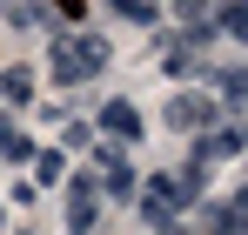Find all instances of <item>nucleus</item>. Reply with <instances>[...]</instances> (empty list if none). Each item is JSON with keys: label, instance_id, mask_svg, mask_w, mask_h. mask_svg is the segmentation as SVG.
<instances>
[{"label": "nucleus", "instance_id": "1", "mask_svg": "<svg viewBox=\"0 0 248 235\" xmlns=\"http://www.w3.org/2000/svg\"><path fill=\"white\" fill-rule=\"evenodd\" d=\"M101 67H108V40L101 34H54V81L61 87H81Z\"/></svg>", "mask_w": 248, "mask_h": 235}, {"label": "nucleus", "instance_id": "2", "mask_svg": "<svg viewBox=\"0 0 248 235\" xmlns=\"http://www.w3.org/2000/svg\"><path fill=\"white\" fill-rule=\"evenodd\" d=\"M195 182H202L195 168H188V175H155V182H148V215H155V222H168L174 208H188V201H195V195H188Z\"/></svg>", "mask_w": 248, "mask_h": 235}, {"label": "nucleus", "instance_id": "3", "mask_svg": "<svg viewBox=\"0 0 248 235\" xmlns=\"http://www.w3.org/2000/svg\"><path fill=\"white\" fill-rule=\"evenodd\" d=\"M101 128L121 134V141H141V108H134V101H108V108H101Z\"/></svg>", "mask_w": 248, "mask_h": 235}, {"label": "nucleus", "instance_id": "4", "mask_svg": "<svg viewBox=\"0 0 248 235\" xmlns=\"http://www.w3.org/2000/svg\"><path fill=\"white\" fill-rule=\"evenodd\" d=\"M208 235H242V208L235 201H215L208 208Z\"/></svg>", "mask_w": 248, "mask_h": 235}, {"label": "nucleus", "instance_id": "5", "mask_svg": "<svg viewBox=\"0 0 248 235\" xmlns=\"http://www.w3.org/2000/svg\"><path fill=\"white\" fill-rule=\"evenodd\" d=\"M168 121H174V128H202V121H208V101H195V94H181V101L168 108Z\"/></svg>", "mask_w": 248, "mask_h": 235}, {"label": "nucleus", "instance_id": "6", "mask_svg": "<svg viewBox=\"0 0 248 235\" xmlns=\"http://www.w3.org/2000/svg\"><path fill=\"white\" fill-rule=\"evenodd\" d=\"M94 195H101L94 182H81V188H74V201H67V208H74V222H94Z\"/></svg>", "mask_w": 248, "mask_h": 235}, {"label": "nucleus", "instance_id": "7", "mask_svg": "<svg viewBox=\"0 0 248 235\" xmlns=\"http://www.w3.org/2000/svg\"><path fill=\"white\" fill-rule=\"evenodd\" d=\"M0 94H7V101H27L34 87H27V74H20V67H7V74H0Z\"/></svg>", "mask_w": 248, "mask_h": 235}, {"label": "nucleus", "instance_id": "8", "mask_svg": "<svg viewBox=\"0 0 248 235\" xmlns=\"http://www.w3.org/2000/svg\"><path fill=\"white\" fill-rule=\"evenodd\" d=\"M0 155H27V141L14 134V121H7V115H0Z\"/></svg>", "mask_w": 248, "mask_h": 235}, {"label": "nucleus", "instance_id": "9", "mask_svg": "<svg viewBox=\"0 0 248 235\" xmlns=\"http://www.w3.org/2000/svg\"><path fill=\"white\" fill-rule=\"evenodd\" d=\"M181 7H188V0H181Z\"/></svg>", "mask_w": 248, "mask_h": 235}]
</instances>
